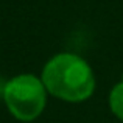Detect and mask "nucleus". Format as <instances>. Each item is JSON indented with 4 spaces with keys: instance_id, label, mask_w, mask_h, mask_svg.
Here are the masks:
<instances>
[{
    "instance_id": "3",
    "label": "nucleus",
    "mask_w": 123,
    "mask_h": 123,
    "mask_svg": "<svg viewBox=\"0 0 123 123\" xmlns=\"http://www.w3.org/2000/svg\"><path fill=\"white\" fill-rule=\"evenodd\" d=\"M109 106L111 111L123 122V81L118 83L109 95Z\"/></svg>"
},
{
    "instance_id": "1",
    "label": "nucleus",
    "mask_w": 123,
    "mask_h": 123,
    "mask_svg": "<svg viewBox=\"0 0 123 123\" xmlns=\"http://www.w3.org/2000/svg\"><path fill=\"white\" fill-rule=\"evenodd\" d=\"M42 83L53 97L70 103L87 100L95 89L92 69L73 53H61L51 58L44 67Z\"/></svg>"
},
{
    "instance_id": "2",
    "label": "nucleus",
    "mask_w": 123,
    "mask_h": 123,
    "mask_svg": "<svg viewBox=\"0 0 123 123\" xmlns=\"http://www.w3.org/2000/svg\"><path fill=\"white\" fill-rule=\"evenodd\" d=\"M9 112L20 122H31L45 108L47 89L42 80L34 75H19L9 80L3 90Z\"/></svg>"
}]
</instances>
